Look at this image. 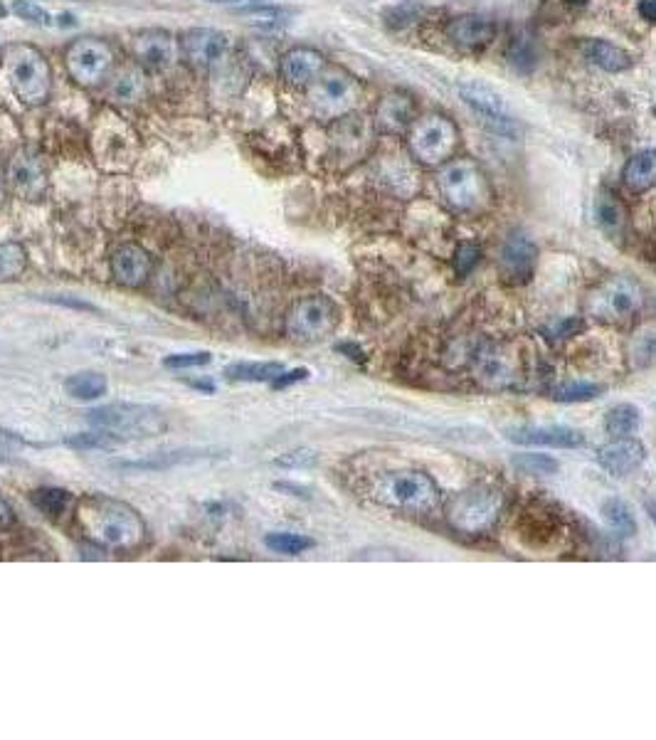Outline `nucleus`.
I'll list each match as a JSON object with an SVG mask.
<instances>
[{
  "label": "nucleus",
  "mask_w": 656,
  "mask_h": 740,
  "mask_svg": "<svg viewBox=\"0 0 656 740\" xmlns=\"http://www.w3.org/2000/svg\"><path fill=\"white\" fill-rule=\"evenodd\" d=\"M65 67L74 84L92 89L114 72L116 52L102 37H79L67 45Z\"/></svg>",
  "instance_id": "9d476101"
},
{
  "label": "nucleus",
  "mask_w": 656,
  "mask_h": 740,
  "mask_svg": "<svg viewBox=\"0 0 656 740\" xmlns=\"http://www.w3.org/2000/svg\"><path fill=\"white\" fill-rule=\"evenodd\" d=\"M208 363H210V353L208 351H198V353H176V356H168L166 361H163V366L183 370V368L208 366Z\"/></svg>",
  "instance_id": "37998d69"
},
{
  "label": "nucleus",
  "mask_w": 656,
  "mask_h": 740,
  "mask_svg": "<svg viewBox=\"0 0 656 740\" xmlns=\"http://www.w3.org/2000/svg\"><path fill=\"white\" fill-rule=\"evenodd\" d=\"M583 52L592 65H597L605 72H624L632 67L629 52L607 40H587L583 45Z\"/></svg>",
  "instance_id": "a878e982"
},
{
  "label": "nucleus",
  "mask_w": 656,
  "mask_h": 740,
  "mask_svg": "<svg viewBox=\"0 0 656 740\" xmlns=\"http://www.w3.org/2000/svg\"><path fill=\"white\" fill-rule=\"evenodd\" d=\"M644 296L637 282L627 277H610L587 296V314L602 324L620 326L642 311Z\"/></svg>",
  "instance_id": "1a4fd4ad"
},
{
  "label": "nucleus",
  "mask_w": 656,
  "mask_h": 740,
  "mask_svg": "<svg viewBox=\"0 0 656 740\" xmlns=\"http://www.w3.org/2000/svg\"><path fill=\"white\" fill-rule=\"evenodd\" d=\"M370 499L385 509L407 516H432L439 511L442 496L430 474L420 469H393L383 472L370 484Z\"/></svg>",
  "instance_id": "f03ea898"
},
{
  "label": "nucleus",
  "mask_w": 656,
  "mask_h": 740,
  "mask_svg": "<svg viewBox=\"0 0 656 740\" xmlns=\"http://www.w3.org/2000/svg\"><path fill=\"white\" fill-rule=\"evenodd\" d=\"M341 314H338V306L333 304L328 296L314 294L299 299L292 309L287 311V319H284V331L287 336L296 343H316L324 341L326 336H331L336 331Z\"/></svg>",
  "instance_id": "9b49d317"
},
{
  "label": "nucleus",
  "mask_w": 656,
  "mask_h": 740,
  "mask_svg": "<svg viewBox=\"0 0 656 740\" xmlns=\"http://www.w3.org/2000/svg\"><path fill=\"white\" fill-rule=\"evenodd\" d=\"M13 521H15V514H13V509H10V504H8V501H5V499H3V496H0V528L10 526V523H13Z\"/></svg>",
  "instance_id": "09e8293b"
},
{
  "label": "nucleus",
  "mask_w": 656,
  "mask_h": 740,
  "mask_svg": "<svg viewBox=\"0 0 656 740\" xmlns=\"http://www.w3.org/2000/svg\"><path fill=\"white\" fill-rule=\"evenodd\" d=\"M230 50V40L215 28H195L181 37V55L193 67H213Z\"/></svg>",
  "instance_id": "f3484780"
},
{
  "label": "nucleus",
  "mask_w": 656,
  "mask_h": 740,
  "mask_svg": "<svg viewBox=\"0 0 656 740\" xmlns=\"http://www.w3.org/2000/svg\"><path fill=\"white\" fill-rule=\"evenodd\" d=\"M415 124V102L405 92H390L375 109V126L383 134H402Z\"/></svg>",
  "instance_id": "4be33fe9"
},
{
  "label": "nucleus",
  "mask_w": 656,
  "mask_h": 740,
  "mask_svg": "<svg viewBox=\"0 0 656 740\" xmlns=\"http://www.w3.org/2000/svg\"><path fill=\"white\" fill-rule=\"evenodd\" d=\"M479 259H481L479 247L472 245V242H462L457 250V257H454V269H457L459 277H464V274H469L476 264H479Z\"/></svg>",
  "instance_id": "79ce46f5"
},
{
  "label": "nucleus",
  "mask_w": 656,
  "mask_h": 740,
  "mask_svg": "<svg viewBox=\"0 0 656 740\" xmlns=\"http://www.w3.org/2000/svg\"><path fill=\"white\" fill-rule=\"evenodd\" d=\"M447 37L464 50H479L494 40V25L479 15H459L447 25Z\"/></svg>",
  "instance_id": "5701e85b"
},
{
  "label": "nucleus",
  "mask_w": 656,
  "mask_h": 740,
  "mask_svg": "<svg viewBox=\"0 0 656 740\" xmlns=\"http://www.w3.org/2000/svg\"><path fill=\"white\" fill-rule=\"evenodd\" d=\"M644 459H647V449L632 437H615V442L605 444L597 452V462L612 477H627V474L637 472L644 464Z\"/></svg>",
  "instance_id": "aec40b11"
},
{
  "label": "nucleus",
  "mask_w": 656,
  "mask_h": 740,
  "mask_svg": "<svg viewBox=\"0 0 656 740\" xmlns=\"http://www.w3.org/2000/svg\"><path fill=\"white\" fill-rule=\"evenodd\" d=\"M284 373L282 363H235L225 370V375L230 380H240V383H274L279 375Z\"/></svg>",
  "instance_id": "c85d7f7f"
},
{
  "label": "nucleus",
  "mask_w": 656,
  "mask_h": 740,
  "mask_svg": "<svg viewBox=\"0 0 656 740\" xmlns=\"http://www.w3.org/2000/svg\"><path fill=\"white\" fill-rule=\"evenodd\" d=\"M316 462V454L311 449H296V452L284 454L277 459L279 467H311Z\"/></svg>",
  "instance_id": "49530a36"
},
{
  "label": "nucleus",
  "mask_w": 656,
  "mask_h": 740,
  "mask_svg": "<svg viewBox=\"0 0 656 740\" xmlns=\"http://www.w3.org/2000/svg\"><path fill=\"white\" fill-rule=\"evenodd\" d=\"M269 551L274 553H284V555H299L309 548H314V541L306 536H299V533H269L264 538Z\"/></svg>",
  "instance_id": "c9c22d12"
},
{
  "label": "nucleus",
  "mask_w": 656,
  "mask_h": 740,
  "mask_svg": "<svg viewBox=\"0 0 656 740\" xmlns=\"http://www.w3.org/2000/svg\"><path fill=\"white\" fill-rule=\"evenodd\" d=\"M583 319H578V316H568V319H560L555 321V324H550L546 333L550 338H570V336H578L580 331H583Z\"/></svg>",
  "instance_id": "a18cd8bd"
},
{
  "label": "nucleus",
  "mask_w": 656,
  "mask_h": 740,
  "mask_svg": "<svg viewBox=\"0 0 656 740\" xmlns=\"http://www.w3.org/2000/svg\"><path fill=\"white\" fill-rule=\"evenodd\" d=\"M459 141H462V136H459L457 124L442 114H427L417 119L410 126V136H407L410 153L425 166H442V163L452 161Z\"/></svg>",
  "instance_id": "6e6552de"
},
{
  "label": "nucleus",
  "mask_w": 656,
  "mask_h": 740,
  "mask_svg": "<svg viewBox=\"0 0 656 740\" xmlns=\"http://www.w3.org/2000/svg\"><path fill=\"white\" fill-rule=\"evenodd\" d=\"M309 378V370L306 368H296V370H289V373H282L279 375L277 380H274V388H287V385L292 383H299V380H306Z\"/></svg>",
  "instance_id": "de8ad7c7"
},
{
  "label": "nucleus",
  "mask_w": 656,
  "mask_h": 740,
  "mask_svg": "<svg viewBox=\"0 0 656 740\" xmlns=\"http://www.w3.org/2000/svg\"><path fill=\"white\" fill-rule=\"evenodd\" d=\"M87 420L97 430H107L124 440H144L166 430V415L153 405L141 403H111L94 407L87 412Z\"/></svg>",
  "instance_id": "423d86ee"
},
{
  "label": "nucleus",
  "mask_w": 656,
  "mask_h": 740,
  "mask_svg": "<svg viewBox=\"0 0 656 740\" xmlns=\"http://www.w3.org/2000/svg\"><path fill=\"white\" fill-rule=\"evenodd\" d=\"M632 356L637 361V366H647L656 358V331H642L632 343Z\"/></svg>",
  "instance_id": "ea45409f"
},
{
  "label": "nucleus",
  "mask_w": 656,
  "mask_h": 740,
  "mask_svg": "<svg viewBox=\"0 0 656 740\" xmlns=\"http://www.w3.org/2000/svg\"><path fill=\"white\" fill-rule=\"evenodd\" d=\"M639 13H642V18L649 20V23H656V0H642V3H639Z\"/></svg>",
  "instance_id": "8fccbe9b"
},
{
  "label": "nucleus",
  "mask_w": 656,
  "mask_h": 740,
  "mask_svg": "<svg viewBox=\"0 0 656 740\" xmlns=\"http://www.w3.org/2000/svg\"><path fill=\"white\" fill-rule=\"evenodd\" d=\"M151 272L153 257L136 242H126V245L116 247L114 255H111V274L124 287H144L151 279Z\"/></svg>",
  "instance_id": "6ab92c4d"
},
{
  "label": "nucleus",
  "mask_w": 656,
  "mask_h": 740,
  "mask_svg": "<svg viewBox=\"0 0 656 740\" xmlns=\"http://www.w3.org/2000/svg\"><path fill=\"white\" fill-rule=\"evenodd\" d=\"M28 267V252L18 242H0V282H13Z\"/></svg>",
  "instance_id": "2f4dec72"
},
{
  "label": "nucleus",
  "mask_w": 656,
  "mask_h": 740,
  "mask_svg": "<svg viewBox=\"0 0 656 740\" xmlns=\"http://www.w3.org/2000/svg\"><path fill=\"white\" fill-rule=\"evenodd\" d=\"M647 509H649V516H652V521H654V526H656V501H649Z\"/></svg>",
  "instance_id": "3c124183"
},
{
  "label": "nucleus",
  "mask_w": 656,
  "mask_h": 740,
  "mask_svg": "<svg viewBox=\"0 0 656 740\" xmlns=\"http://www.w3.org/2000/svg\"><path fill=\"white\" fill-rule=\"evenodd\" d=\"M311 109L319 119L338 121L356 109L361 99V84L343 70H324L311 84Z\"/></svg>",
  "instance_id": "f8f14e48"
},
{
  "label": "nucleus",
  "mask_w": 656,
  "mask_h": 740,
  "mask_svg": "<svg viewBox=\"0 0 656 740\" xmlns=\"http://www.w3.org/2000/svg\"><path fill=\"white\" fill-rule=\"evenodd\" d=\"M3 70L10 89L25 107H40L52 94V67L33 45L15 42L3 50Z\"/></svg>",
  "instance_id": "7ed1b4c3"
},
{
  "label": "nucleus",
  "mask_w": 656,
  "mask_h": 740,
  "mask_svg": "<svg viewBox=\"0 0 656 740\" xmlns=\"http://www.w3.org/2000/svg\"><path fill=\"white\" fill-rule=\"evenodd\" d=\"M242 15L247 18V23L257 25V28H284V25L292 20V10L287 8H274V5H259V8H247L242 10Z\"/></svg>",
  "instance_id": "f704fd0d"
},
{
  "label": "nucleus",
  "mask_w": 656,
  "mask_h": 740,
  "mask_svg": "<svg viewBox=\"0 0 656 740\" xmlns=\"http://www.w3.org/2000/svg\"><path fill=\"white\" fill-rule=\"evenodd\" d=\"M13 13L18 18L28 20V23L35 25H52V15L47 13L45 8H40L37 3H30V0H15L13 3Z\"/></svg>",
  "instance_id": "a19ab883"
},
{
  "label": "nucleus",
  "mask_w": 656,
  "mask_h": 740,
  "mask_svg": "<svg viewBox=\"0 0 656 740\" xmlns=\"http://www.w3.org/2000/svg\"><path fill=\"white\" fill-rule=\"evenodd\" d=\"M513 464L523 469L526 474H555L558 472V462L548 454H518L513 457Z\"/></svg>",
  "instance_id": "58836bf2"
},
{
  "label": "nucleus",
  "mask_w": 656,
  "mask_h": 740,
  "mask_svg": "<svg viewBox=\"0 0 656 740\" xmlns=\"http://www.w3.org/2000/svg\"><path fill=\"white\" fill-rule=\"evenodd\" d=\"M200 452H171V454H156L153 459H139V462H119L124 469H168L176 464H185L198 459Z\"/></svg>",
  "instance_id": "e433bc0d"
},
{
  "label": "nucleus",
  "mask_w": 656,
  "mask_h": 740,
  "mask_svg": "<svg viewBox=\"0 0 656 740\" xmlns=\"http://www.w3.org/2000/svg\"><path fill=\"white\" fill-rule=\"evenodd\" d=\"M509 440L523 447H550V449H578L585 447L583 432L563 425H523L509 430Z\"/></svg>",
  "instance_id": "a211bd4d"
},
{
  "label": "nucleus",
  "mask_w": 656,
  "mask_h": 740,
  "mask_svg": "<svg viewBox=\"0 0 656 740\" xmlns=\"http://www.w3.org/2000/svg\"><path fill=\"white\" fill-rule=\"evenodd\" d=\"M65 390L74 400H99L109 390L107 375L97 373V370H82V373H74L65 380Z\"/></svg>",
  "instance_id": "cd10ccee"
},
{
  "label": "nucleus",
  "mask_w": 656,
  "mask_h": 740,
  "mask_svg": "<svg viewBox=\"0 0 656 740\" xmlns=\"http://www.w3.org/2000/svg\"><path fill=\"white\" fill-rule=\"evenodd\" d=\"M504 511V491L494 484H474L449 506V526L467 536H479L494 528Z\"/></svg>",
  "instance_id": "0eeeda50"
},
{
  "label": "nucleus",
  "mask_w": 656,
  "mask_h": 740,
  "mask_svg": "<svg viewBox=\"0 0 656 740\" xmlns=\"http://www.w3.org/2000/svg\"><path fill=\"white\" fill-rule=\"evenodd\" d=\"M146 94V74L144 67L139 65H124L114 72L111 77V97L116 102H139L141 97Z\"/></svg>",
  "instance_id": "393cba45"
},
{
  "label": "nucleus",
  "mask_w": 656,
  "mask_h": 740,
  "mask_svg": "<svg viewBox=\"0 0 656 740\" xmlns=\"http://www.w3.org/2000/svg\"><path fill=\"white\" fill-rule=\"evenodd\" d=\"M67 447L74 449H111L116 444H121V440L116 435H111L107 430H97V432H84V435H74L67 437Z\"/></svg>",
  "instance_id": "4c0bfd02"
},
{
  "label": "nucleus",
  "mask_w": 656,
  "mask_h": 740,
  "mask_svg": "<svg viewBox=\"0 0 656 740\" xmlns=\"http://www.w3.org/2000/svg\"><path fill=\"white\" fill-rule=\"evenodd\" d=\"M181 55V40L166 30H141L134 37L136 65L151 72H163Z\"/></svg>",
  "instance_id": "2eb2a0df"
},
{
  "label": "nucleus",
  "mask_w": 656,
  "mask_h": 740,
  "mask_svg": "<svg viewBox=\"0 0 656 740\" xmlns=\"http://www.w3.org/2000/svg\"><path fill=\"white\" fill-rule=\"evenodd\" d=\"M602 518H605L607 526L615 533H620V536H634V533H637V521H634L632 509L620 499L602 501Z\"/></svg>",
  "instance_id": "7c9ffc66"
},
{
  "label": "nucleus",
  "mask_w": 656,
  "mask_h": 740,
  "mask_svg": "<svg viewBox=\"0 0 656 740\" xmlns=\"http://www.w3.org/2000/svg\"><path fill=\"white\" fill-rule=\"evenodd\" d=\"M550 398L558 400V403H587V400L600 398L602 385L587 383V380H568V383H560L550 390Z\"/></svg>",
  "instance_id": "473e14b6"
},
{
  "label": "nucleus",
  "mask_w": 656,
  "mask_h": 740,
  "mask_svg": "<svg viewBox=\"0 0 656 740\" xmlns=\"http://www.w3.org/2000/svg\"><path fill=\"white\" fill-rule=\"evenodd\" d=\"M439 195L444 203L454 210V213L472 215L484 210L491 200V188L486 181L484 171L479 163L469 161V158H457V161H447V166L439 171L437 178Z\"/></svg>",
  "instance_id": "39448f33"
},
{
  "label": "nucleus",
  "mask_w": 656,
  "mask_h": 740,
  "mask_svg": "<svg viewBox=\"0 0 656 740\" xmlns=\"http://www.w3.org/2000/svg\"><path fill=\"white\" fill-rule=\"evenodd\" d=\"M639 425H642V412H639V407H634V405L622 403V405L612 407V410L605 415V430H607V435H612V437L634 435V432L639 430Z\"/></svg>",
  "instance_id": "c756f323"
},
{
  "label": "nucleus",
  "mask_w": 656,
  "mask_h": 740,
  "mask_svg": "<svg viewBox=\"0 0 656 740\" xmlns=\"http://www.w3.org/2000/svg\"><path fill=\"white\" fill-rule=\"evenodd\" d=\"M8 181L15 193L25 200H40L47 190V168L40 153L33 148H20L13 153L8 166Z\"/></svg>",
  "instance_id": "4468645a"
},
{
  "label": "nucleus",
  "mask_w": 656,
  "mask_h": 740,
  "mask_svg": "<svg viewBox=\"0 0 656 740\" xmlns=\"http://www.w3.org/2000/svg\"><path fill=\"white\" fill-rule=\"evenodd\" d=\"M77 523L92 543L111 551H134L144 541V518L129 504L111 496H84L77 504Z\"/></svg>",
  "instance_id": "f257e3e1"
},
{
  "label": "nucleus",
  "mask_w": 656,
  "mask_h": 740,
  "mask_svg": "<svg viewBox=\"0 0 656 740\" xmlns=\"http://www.w3.org/2000/svg\"><path fill=\"white\" fill-rule=\"evenodd\" d=\"M459 94H462L464 104L484 121L489 129H494L501 136H516L518 126L513 119L509 104L504 102L499 92L479 82H462L459 84Z\"/></svg>",
  "instance_id": "ddd939ff"
},
{
  "label": "nucleus",
  "mask_w": 656,
  "mask_h": 740,
  "mask_svg": "<svg viewBox=\"0 0 656 740\" xmlns=\"http://www.w3.org/2000/svg\"><path fill=\"white\" fill-rule=\"evenodd\" d=\"M568 3L570 5H583V3H587V0H568Z\"/></svg>",
  "instance_id": "864d4df0"
},
{
  "label": "nucleus",
  "mask_w": 656,
  "mask_h": 740,
  "mask_svg": "<svg viewBox=\"0 0 656 740\" xmlns=\"http://www.w3.org/2000/svg\"><path fill=\"white\" fill-rule=\"evenodd\" d=\"M208 3H240V0H208Z\"/></svg>",
  "instance_id": "603ef678"
},
{
  "label": "nucleus",
  "mask_w": 656,
  "mask_h": 740,
  "mask_svg": "<svg viewBox=\"0 0 656 740\" xmlns=\"http://www.w3.org/2000/svg\"><path fill=\"white\" fill-rule=\"evenodd\" d=\"M326 70V60L319 50L314 47H294V50L284 52L282 62H279V72L282 79L292 87H309L321 72Z\"/></svg>",
  "instance_id": "412c9836"
},
{
  "label": "nucleus",
  "mask_w": 656,
  "mask_h": 740,
  "mask_svg": "<svg viewBox=\"0 0 656 740\" xmlns=\"http://www.w3.org/2000/svg\"><path fill=\"white\" fill-rule=\"evenodd\" d=\"M457 361L474 375L476 383L491 390L511 388L521 378V361L506 343L486 341V338L462 343Z\"/></svg>",
  "instance_id": "20e7f679"
},
{
  "label": "nucleus",
  "mask_w": 656,
  "mask_h": 740,
  "mask_svg": "<svg viewBox=\"0 0 656 740\" xmlns=\"http://www.w3.org/2000/svg\"><path fill=\"white\" fill-rule=\"evenodd\" d=\"M417 13H420V8H417V3H402V5H395L393 10H388V25H393V28H405V25H410L412 20H417Z\"/></svg>",
  "instance_id": "c03bdc74"
},
{
  "label": "nucleus",
  "mask_w": 656,
  "mask_h": 740,
  "mask_svg": "<svg viewBox=\"0 0 656 740\" xmlns=\"http://www.w3.org/2000/svg\"><path fill=\"white\" fill-rule=\"evenodd\" d=\"M595 220L610 240H622L627 232V208L612 190L602 188L595 198Z\"/></svg>",
  "instance_id": "b1692460"
},
{
  "label": "nucleus",
  "mask_w": 656,
  "mask_h": 740,
  "mask_svg": "<svg viewBox=\"0 0 656 740\" xmlns=\"http://www.w3.org/2000/svg\"><path fill=\"white\" fill-rule=\"evenodd\" d=\"M33 504L42 511L47 518H57L65 514L72 504V494L65 489H57V486H45V489H37L33 494Z\"/></svg>",
  "instance_id": "72a5a7b5"
},
{
  "label": "nucleus",
  "mask_w": 656,
  "mask_h": 740,
  "mask_svg": "<svg viewBox=\"0 0 656 740\" xmlns=\"http://www.w3.org/2000/svg\"><path fill=\"white\" fill-rule=\"evenodd\" d=\"M624 183L632 193H644V190L656 185V151H642L632 156L624 166L622 173Z\"/></svg>",
  "instance_id": "bb28decb"
},
{
  "label": "nucleus",
  "mask_w": 656,
  "mask_h": 740,
  "mask_svg": "<svg viewBox=\"0 0 656 740\" xmlns=\"http://www.w3.org/2000/svg\"><path fill=\"white\" fill-rule=\"evenodd\" d=\"M538 262V247L533 245L531 237L523 232H513L504 242L499 255V269L511 284H523L533 277Z\"/></svg>",
  "instance_id": "dca6fc26"
}]
</instances>
